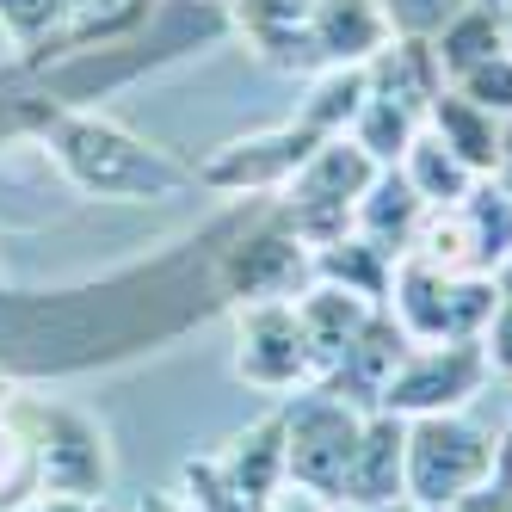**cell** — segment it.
<instances>
[{"label":"cell","mask_w":512,"mask_h":512,"mask_svg":"<svg viewBox=\"0 0 512 512\" xmlns=\"http://www.w3.org/2000/svg\"><path fill=\"white\" fill-rule=\"evenodd\" d=\"M216 247H223V223L204 229V241L161 253L155 266H124L81 290L0 297V371L62 377L130 352H155L192 321L229 309L216 290Z\"/></svg>","instance_id":"6da1fadb"},{"label":"cell","mask_w":512,"mask_h":512,"mask_svg":"<svg viewBox=\"0 0 512 512\" xmlns=\"http://www.w3.org/2000/svg\"><path fill=\"white\" fill-rule=\"evenodd\" d=\"M31 142L56 161V173L81 198H99V204H167V198L198 192V167H186L161 142L136 136L130 124L93 112V105L50 99V112L38 118Z\"/></svg>","instance_id":"7a4b0ae2"},{"label":"cell","mask_w":512,"mask_h":512,"mask_svg":"<svg viewBox=\"0 0 512 512\" xmlns=\"http://www.w3.org/2000/svg\"><path fill=\"white\" fill-rule=\"evenodd\" d=\"M383 309L408 340H482L500 309V278L488 272H438L426 260H395Z\"/></svg>","instance_id":"3957f363"},{"label":"cell","mask_w":512,"mask_h":512,"mask_svg":"<svg viewBox=\"0 0 512 512\" xmlns=\"http://www.w3.org/2000/svg\"><path fill=\"white\" fill-rule=\"evenodd\" d=\"M494 451H500V432L482 426L469 408L408 420V500L432 512H457L488 482Z\"/></svg>","instance_id":"277c9868"},{"label":"cell","mask_w":512,"mask_h":512,"mask_svg":"<svg viewBox=\"0 0 512 512\" xmlns=\"http://www.w3.org/2000/svg\"><path fill=\"white\" fill-rule=\"evenodd\" d=\"M383 167L358 149L352 136H327L321 149L297 167V179L272 198L278 216L290 229H297L303 247H327V241H340L352 235V216H358V198L371 192V179Z\"/></svg>","instance_id":"5b68a950"},{"label":"cell","mask_w":512,"mask_h":512,"mask_svg":"<svg viewBox=\"0 0 512 512\" xmlns=\"http://www.w3.org/2000/svg\"><path fill=\"white\" fill-rule=\"evenodd\" d=\"M13 414L31 438V457H38V488L105 500V488H112V445H105V426L93 414L68 408V401H44V395H25Z\"/></svg>","instance_id":"8992f818"},{"label":"cell","mask_w":512,"mask_h":512,"mask_svg":"<svg viewBox=\"0 0 512 512\" xmlns=\"http://www.w3.org/2000/svg\"><path fill=\"white\" fill-rule=\"evenodd\" d=\"M494 383V364L482 340H414L401 352L395 377L383 383L377 408L401 420H426V414H463L475 408V395Z\"/></svg>","instance_id":"52a82bcc"},{"label":"cell","mask_w":512,"mask_h":512,"mask_svg":"<svg viewBox=\"0 0 512 512\" xmlns=\"http://www.w3.org/2000/svg\"><path fill=\"white\" fill-rule=\"evenodd\" d=\"M358 426H364V408L340 401L334 389H297L284 395V451H290V482L297 488H315L327 500H340L346 488V463H352V445H358Z\"/></svg>","instance_id":"ba28073f"},{"label":"cell","mask_w":512,"mask_h":512,"mask_svg":"<svg viewBox=\"0 0 512 512\" xmlns=\"http://www.w3.org/2000/svg\"><path fill=\"white\" fill-rule=\"evenodd\" d=\"M235 377L260 395H297L315 383V352L303 334L297 297L235 309Z\"/></svg>","instance_id":"9c48e42d"},{"label":"cell","mask_w":512,"mask_h":512,"mask_svg":"<svg viewBox=\"0 0 512 512\" xmlns=\"http://www.w3.org/2000/svg\"><path fill=\"white\" fill-rule=\"evenodd\" d=\"M327 136H315L303 118H284L272 130H253L223 142L210 161H198V192H223V198H278L297 167L321 149Z\"/></svg>","instance_id":"30bf717a"},{"label":"cell","mask_w":512,"mask_h":512,"mask_svg":"<svg viewBox=\"0 0 512 512\" xmlns=\"http://www.w3.org/2000/svg\"><path fill=\"white\" fill-rule=\"evenodd\" d=\"M395 500H408V420L371 408L358 426V445L346 463V488L340 506H364V512H389Z\"/></svg>","instance_id":"8fae6325"},{"label":"cell","mask_w":512,"mask_h":512,"mask_svg":"<svg viewBox=\"0 0 512 512\" xmlns=\"http://www.w3.org/2000/svg\"><path fill=\"white\" fill-rule=\"evenodd\" d=\"M395 31L401 25L389 13V0H315V13H309L315 75L321 68H364L377 50H389Z\"/></svg>","instance_id":"7c38bea8"},{"label":"cell","mask_w":512,"mask_h":512,"mask_svg":"<svg viewBox=\"0 0 512 512\" xmlns=\"http://www.w3.org/2000/svg\"><path fill=\"white\" fill-rule=\"evenodd\" d=\"M229 31L247 38V50L266 68H284V75H315L309 56V13L315 0H223Z\"/></svg>","instance_id":"4fadbf2b"},{"label":"cell","mask_w":512,"mask_h":512,"mask_svg":"<svg viewBox=\"0 0 512 512\" xmlns=\"http://www.w3.org/2000/svg\"><path fill=\"white\" fill-rule=\"evenodd\" d=\"M210 463H216V475H223V488H229L235 500H247L253 512H260V506L290 482L284 408H272V414L253 420V426H241V432L229 438V451H223V457H210Z\"/></svg>","instance_id":"5bb4252c"},{"label":"cell","mask_w":512,"mask_h":512,"mask_svg":"<svg viewBox=\"0 0 512 512\" xmlns=\"http://www.w3.org/2000/svg\"><path fill=\"white\" fill-rule=\"evenodd\" d=\"M408 346H414V340L395 327V315H389V309H377V315H371V327H364V334L346 346V358L321 377V389H334L340 401H352V408L371 414L377 401H383V383L395 377V364H401V352H408Z\"/></svg>","instance_id":"9a60e30c"},{"label":"cell","mask_w":512,"mask_h":512,"mask_svg":"<svg viewBox=\"0 0 512 512\" xmlns=\"http://www.w3.org/2000/svg\"><path fill=\"white\" fill-rule=\"evenodd\" d=\"M426 216H432V204L401 179V167H383L377 179H371V192L358 198V216H352V229L371 241V247H383L389 260H401V253H414V241H420V229H426Z\"/></svg>","instance_id":"2e32d148"},{"label":"cell","mask_w":512,"mask_h":512,"mask_svg":"<svg viewBox=\"0 0 512 512\" xmlns=\"http://www.w3.org/2000/svg\"><path fill=\"white\" fill-rule=\"evenodd\" d=\"M297 315H303V334H309V352H315V383H321L346 358V346L371 327L377 303L346 297V290H334V284H309L297 297Z\"/></svg>","instance_id":"e0dca14e"},{"label":"cell","mask_w":512,"mask_h":512,"mask_svg":"<svg viewBox=\"0 0 512 512\" xmlns=\"http://www.w3.org/2000/svg\"><path fill=\"white\" fill-rule=\"evenodd\" d=\"M500 124H506V118H494L488 105L463 99L457 87H445V93L432 99V112H426V130L445 142V149H451L469 173H494V161H500Z\"/></svg>","instance_id":"ac0fdd59"},{"label":"cell","mask_w":512,"mask_h":512,"mask_svg":"<svg viewBox=\"0 0 512 512\" xmlns=\"http://www.w3.org/2000/svg\"><path fill=\"white\" fill-rule=\"evenodd\" d=\"M389 278H395V260H389L383 247H371L358 229L309 253V284H334V290H346V297H364V303H377V309L389 297Z\"/></svg>","instance_id":"d6986e66"},{"label":"cell","mask_w":512,"mask_h":512,"mask_svg":"<svg viewBox=\"0 0 512 512\" xmlns=\"http://www.w3.org/2000/svg\"><path fill=\"white\" fill-rule=\"evenodd\" d=\"M426 38H432L438 62H445V81L469 75L475 62H488V56H500V50L512 44V38H506V19L488 13V7H475V0H463V7L438 25V31H426Z\"/></svg>","instance_id":"ffe728a7"},{"label":"cell","mask_w":512,"mask_h":512,"mask_svg":"<svg viewBox=\"0 0 512 512\" xmlns=\"http://www.w3.org/2000/svg\"><path fill=\"white\" fill-rule=\"evenodd\" d=\"M395 167H401V179H408V186H414L432 210H451V204L475 186V179H482V173H469L432 130H420V136L408 142V155H401Z\"/></svg>","instance_id":"44dd1931"},{"label":"cell","mask_w":512,"mask_h":512,"mask_svg":"<svg viewBox=\"0 0 512 512\" xmlns=\"http://www.w3.org/2000/svg\"><path fill=\"white\" fill-rule=\"evenodd\" d=\"M364 93H371V75H364V68H321V75H309V99L297 105V118L315 136H346Z\"/></svg>","instance_id":"7402d4cb"},{"label":"cell","mask_w":512,"mask_h":512,"mask_svg":"<svg viewBox=\"0 0 512 512\" xmlns=\"http://www.w3.org/2000/svg\"><path fill=\"white\" fill-rule=\"evenodd\" d=\"M420 130H426L420 112H408V105H395V99H383V93H364V105H358V118H352L346 136H352L377 167H395L401 155H408V142H414Z\"/></svg>","instance_id":"603a6c76"},{"label":"cell","mask_w":512,"mask_h":512,"mask_svg":"<svg viewBox=\"0 0 512 512\" xmlns=\"http://www.w3.org/2000/svg\"><path fill=\"white\" fill-rule=\"evenodd\" d=\"M31 494H38V457H31V438H25L19 414L0 408V512H13Z\"/></svg>","instance_id":"cb8c5ba5"},{"label":"cell","mask_w":512,"mask_h":512,"mask_svg":"<svg viewBox=\"0 0 512 512\" xmlns=\"http://www.w3.org/2000/svg\"><path fill=\"white\" fill-rule=\"evenodd\" d=\"M451 87L463 99H475V105H488L494 118H512V44L500 56H488V62H475L469 75H457Z\"/></svg>","instance_id":"d4e9b609"},{"label":"cell","mask_w":512,"mask_h":512,"mask_svg":"<svg viewBox=\"0 0 512 512\" xmlns=\"http://www.w3.org/2000/svg\"><path fill=\"white\" fill-rule=\"evenodd\" d=\"M457 512H512V432H500V451H494L488 482L475 488Z\"/></svg>","instance_id":"484cf974"},{"label":"cell","mask_w":512,"mask_h":512,"mask_svg":"<svg viewBox=\"0 0 512 512\" xmlns=\"http://www.w3.org/2000/svg\"><path fill=\"white\" fill-rule=\"evenodd\" d=\"M482 346H488L494 377H500V383H512V266L500 272V309H494V321H488Z\"/></svg>","instance_id":"4316f807"},{"label":"cell","mask_w":512,"mask_h":512,"mask_svg":"<svg viewBox=\"0 0 512 512\" xmlns=\"http://www.w3.org/2000/svg\"><path fill=\"white\" fill-rule=\"evenodd\" d=\"M340 500H327V494H315V488H297V482H284L260 512H334Z\"/></svg>","instance_id":"83f0119b"},{"label":"cell","mask_w":512,"mask_h":512,"mask_svg":"<svg viewBox=\"0 0 512 512\" xmlns=\"http://www.w3.org/2000/svg\"><path fill=\"white\" fill-rule=\"evenodd\" d=\"M13 512H99V500H75V494H50V488H38L31 500H19Z\"/></svg>","instance_id":"f1b7e54d"},{"label":"cell","mask_w":512,"mask_h":512,"mask_svg":"<svg viewBox=\"0 0 512 512\" xmlns=\"http://www.w3.org/2000/svg\"><path fill=\"white\" fill-rule=\"evenodd\" d=\"M136 512H198V500L192 494H173V488H155V494L136 500Z\"/></svg>","instance_id":"f546056e"},{"label":"cell","mask_w":512,"mask_h":512,"mask_svg":"<svg viewBox=\"0 0 512 512\" xmlns=\"http://www.w3.org/2000/svg\"><path fill=\"white\" fill-rule=\"evenodd\" d=\"M494 179H500V186L512 192V118L500 124V161H494Z\"/></svg>","instance_id":"4dcf8cb0"},{"label":"cell","mask_w":512,"mask_h":512,"mask_svg":"<svg viewBox=\"0 0 512 512\" xmlns=\"http://www.w3.org/2000/svg\"><path fill=\"white\" fill-rule=\"evenodd\" d=\"M475 7H488V13H500V19H506V13H512V0H475Z\"/></svg>","instance_id":"1f68e13d"},{"label":"cell","mask_w":512,"mask_h":512,"mask_svg":"<svg viewBox=\"0 0 512 512\" xmlns=\"http://www.w3.org/2000/svg\"><path fill=\"white\" fill-rule=\"evenodd\" d=\"M389 512H432V506H414V500H395Z\"/></svg>","instance_id":"d6a6232c"},{"label":"cell","mask_w":512,"mask_h":512,"mask_svg":"<svg viewBox=\"0 0 512 512\" xmlns=\"http://www.w3.org/2000/svg\"><path fill=\"white\" fill-rule=\"evenodd\" d=\"M334 512H364V506H334Z\"/></svg>","instance_id":"836d02e7"},{"label":"cell","mask_w":512,"mask_h":512,"mask_svg":"<svg viewBox=\"0 0 512 512\" xmlns=\"http://www.w3.org/2000/svg\"><path fill=\"white\" fill-rule=\"evenodd\" d=\"M506 38H512V13H506Z\"/></svg>","instance_id":"e575fe53"},{"label":"cell","mask_w":512,"mask_h":512,"mask_svg":"<svg viewBox=\"0 0 512 512\" xmlns=\"http://www.w3.org/2000/svg\"><path fill=\"white\" fill-rule=\"evenodd\" d=\"M506 432H512V426H506Z\"/></svg>","instance_id":"d590c367"}]
</instances>
